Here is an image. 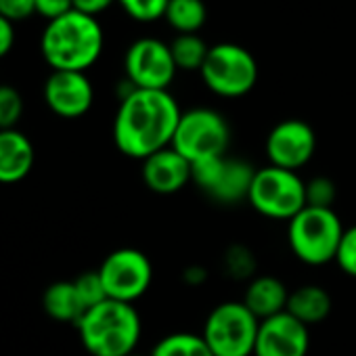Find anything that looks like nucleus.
<instances>
[{
  "label": "nucleus",
  "instance_id": "obj_1",
  "mask_svg": "<svg viewBox=\"0 0 356 356\" xmlns=\"http://www.w3.org/2000/svg\"><path fill=\"white\" fill-rule=\"evenodd\" d=\"M181 115V107L168 90L134 88L122 97L113 120L115 147L124 155L143 161L149 155L172 147Z\"/></svg>",
  "mask_w": 356,
  "mask_h": 356
},
{
  "label": "nucleus",
  "instance_id": "obj_2",
  "mask_svg": "<svg viewBox=\"0 0 356 356\" xmlns=\"http://www.w3.org/2000/svg\"><path fill=\"white\" fill-rule=\"evenodd\" d=\"M105 44V34L97 17L70 11L47 24L40 36L42 59L53 72H86L92 67Z\"/></svg>",
  "mask_w": 356,
  "mask_h": 356
},
{
  "label": "nucleus",
  "instance_id": "obj_3",
  "mask_svg": "<svg viewBox=\"0 0 356 356\" xmlns=\"http://www.w3.org/2000/svg\"><path fill=\"white\" fill-rule=\"evenodd\" d=\"M82 346L92 356H128L140 339V316L132 304L105 300L76 323Z\"/></svg>",
  "mask_w": 356,
  "mask_h": 356
},
{
  "label": "nucleus",
  "instance_id": "obj_4",
  "mask_svg": "<svg viewBox=\"0 0 356 356\" xmlns=\"http://www.w3.org/2000/svg\"><path fill=\"white\" fill-rule=\"evenodd\" d=\"M343 231L346 229L335 210L306 206L289 220L287 241L300 262L321 266L335 260Z\"/></svg>",
  "mask_w": 356,
  "mask_h": 356
},
{
  "label": "nucleus",
  "instance_id": "obj_5",
  "mask_svg": "<svg viewBox=\"0 0 356 356\" xmlns=\"http://www.w3.org/2000/svg\"><path fill=\"white\" fill-rule=\"evenodd\" d=\"M248 202L258 214L289 222L306 208V183L298 172L266 165L256 170Z\"/></svg>",
  "mask_w": 356,
  "mask_h": 356
},
{
  "label": "nucleus",
  "instance_id": "obj_6",
  "mask_svg": "<svg viewBox=\"0 0 356 356\" xmlns=\"http://www.w3.org/2000/svg\"><path fill=\"white\" fill-rule=\"evenodd\" d=\"M204 84L218 97H245L258 82V63L254 55L235 42L210 47V53L200 70Z\"/></svg>",
  "mask_w": 356,
  "mask_h": 356
},
{
  "label": "nucleus",
  "instance_id": "obj_7",
  "mask_svg": "<svg viewBox=\"0 0 356 356\" xmlns=\"http://www.w3.org/2000/svg\"><path fill=\"white\" fill-rule=\"evenodd\" d=\"M231 143V128L216 109L193 107L178 120L172 149H176L191 163L227 155Z\"/></svg>",
  "mask_w": 356,
  "mask_h": 356
},
{
  "label": "nucleus",
  "instance_id": "obj_8",
  "mask_svg": "<svg viewBox=\"0 0 356 356\" xmlns=\"http://www.w3.org/2000/svg\"><path fill=\"white\" fill-rule=\"evenodd\" d=\"M258 327L243 302H222L208 314L202 335L214 356H254Z\"/></svg>",
  "mask_w": 356,
  "mask_h": 356
},
{
  "label": "nucleus",
  "instance_id": "obj_9",
  "mask_svg": "<svg viewBox=\"0 0 356 356\" xmlns=\"http://www.w3.org/2000/svg\"><path fill=\"white\" fill-rule=\"evenodd\" d=\"M254 174L256 168H252L245 159H235L229 155L208 157L191 163V183L220 204L248 200Z\"/></svg>",
  "mask_w": 356,
  "mask_h": 356
},
{
  "label": "nucleus",
  "instance_id": "obj_10",
  "mask_svg": "<svg viewBox=\"0 0 356 356\" xmlns=\"http://www.w3.org/2000/svg\"><path fill=\"white\" fill-rule=\"evenodd\" d=\"M126 80L140 90H168L178 72L170 44L159 38L145 36L134 40L124 57Z\"/></svg>",
  "mask_w": 356,
  "mask_h": 356
},
{
  "label": "nucleus",
  "instance_id": "obj_11",
  "mask_svg": "<svg viewBox=\"0 0 356 356\" xmlns=\"http://www.w3.org/2000/svg\"><path fill=\"white\" fill-rule=\"evenodd\" d=\"M107 298L132 304L151 285L153 266L147 254L134 248H120L111 252L99 266Z\"/></svg>",
  "mask_w": 356,
  "mask_h": 356
},
{
  "label": "nucleus",
  "instance_id": "obj_12",
  "mask_svg": "<svg viewBox=\"0 0 356 356\" xmlns=\"http://www.w3.org/2000/svg\"><path fill=\"white\" fill-rule=\"evenodd\" d=\"M316 149V136L304 120H283L266 136V157L270 165L298 172Z\"/></svg>",
  "mask_w": 356,
  "mask_h": 356
},
{
  "label": "nucleus",
  "instance_id": "obj_13",
  "mask_svg": "<svg viewBox=\"0 0 356 356\" xmlns=\"http://www.w3.org/2000/svg\"><path fill=\"white\" fill-rule=\"evenodd\" d=\"M308 348V327L287 310L260 321L254 356H306Z\"/></svg>",
  "mask_w": 356,
  "mask_h": 356
},
{
  "label": "nucleus",
  "instance_id": "obj_14",
  "mask_svg": "<svg viewBox=\"0 0 356 356\" xmlns=\"http://www.w3.org/2000/svg\"><path fill=\"white\" fill-rule=\"evenodd\" d=\"M49 109L65 120L88 113L95 101V88L84 72H53L42 88Z\"/></svg>",
  "mask_w": 356,
  "mask_h": 356
},
{
  "label": "nucleus",
  "instance_id": "obj_15",
  "mask_svg": "<svg viewBox=\"0 0 356 356\" xmlns=\"http://www.w3.org/2000/svg\"><path fill=\"white\" fill-rule=\"evenodd\" d=\"M143 183L149 191L172 195L191 183V161L172 147L143 159Z\"/></svg>",
  "mask_w": 356,
  "mask_h": 356
},
{
  "label": "nucleus",
  "instance_id": "obj_16",
  "mask_svg": "<svg viewBox=\"0 0 356 356\" xmlns=\"http://www.w3.org/2000/svg\"><path fill=\"white\" fill-rule=\"evenodd\" d=\"M34 165V145L32 140L13 130H0V183L13 185L30 174Z\"/></svg>",
  "mask_w": 356,
  "mask_h": 356
},
{
  "label": "nucleus",
  "instance_id": "obj_17",
  "mask_svg": "<svg viewBox=\"0 0 356 356\" xmlns=\"http://www.w3.org/2000/svg\"><path fill=\"white\" fill-rule=\"evenodd\" d=\"M287 300H289V291L285 283L270 275L252 279L243 293V304L258 321L285 312Z\"/></svg>",
  "mask_w": 356,
  "mask_h": 356
},
{
  "label": "nucleus",
  "instance_id": "obj_18",
  "mask_svg": "<svg viewBox=\"0 0 356 356\" xmlns=\"http://www.w3.org/2000/svg\"><path fill=\"white\" fill-rule=\"evenodd\" d=\"M291 316H296L306 327L323 323L331 312V296L321 285H300L289 291L287 308Z\"/></svg>",
  "mask_w": 356,
  "mask_h": 356
},
{
  "label": "nucleus",
  "instance_id": "obj_19",
  "mask_svg": "<svg viewBox=\"0 0 356 356\" xmlns=\"http://www.w3.org/2000/svg\"><path fill=\"white\" fill-rule=\"evenodd\" d=\"M42 306L51 318L61 321V323H74V325L86 312V308L76 291L74 281H57V283L49 285L42 296Z\"/></svg>",
  "mask_w": 356,
  "mask_h": 356
},
{
  "label": "nucleus",
  "instance_id": "obj_20",
  "mask_svg": "<svg viewBox=\"0 0 356 356\" xmlns=\"http://www.w3.org/2000/svg\"><path fill=\"white\" fill-rule=\"evenodd\" d=\"M163 19L178 34H200L208 22V7L204 0H170Z\"/></svg>",
  "mask_w": 356,
  "mask_h": 356
},
{
  "label": "nucleus",
  "instance_id": "obj_21",
  "mask_svg": "<svg viewBox=\"0 0 356 356\" xmlns=\"http://www.w3.org/2000/svg\"><path fill=\"white\" fill-rule=\"evenodd\" d=\"M170 51L178 70L200 72L210 53V47L200 34H178L170 42Z\"/></svg>",
  "mask_w": 356,
  "mask_h": 356
},
{
  "label": "nucleus",
  "instance_id": "obj_22",
  "mask_svg": "<svg viewBox=\"0 0 356 356\" xmlns=\"http://www.w3.org/2000/svg\"><path fill=\"white\" fill-rule=\"evenodd\" d=\"M149 356H214L204 335L197 333H170L161 337Z\"/></svg>",
  "mask_w": 356,
  "mask_h": 356
},
{
  "label": "nucleus",
  "instance_id": "obj_23",
  "mask_svg": "<svg viewBox=\"0 0 356 356\" xmlns=\"http://www.w3.org/2000/svg\"><path fill=\"white\" fill-rule=\"evenodd\" d=\"M24 115V99L17 88L0 84V130H13Z\"/></svg>",
  "mask_w": 356,
  "mask_h": 356
},
{
  "label": "nucleus",
  "instance_id": "obj_24",
  "mask_svg": "<svg viewBox=\"0 0 356 356\" xmlns=\"http://www.w3.org/2000/svg\"><path fill=\"white\" fill-rule=\"evenodd\" d=\"M128 17L140 24L157 22L165 15L170 0H118Z\"/></svg>",
  "mask_w": 356,
  "mask_h": 356
},
{
  "label": "nucleus",
  "instance_id": "obj_25",
  "mask_svg": "<svg viewBox=\"0 0 356 356\" xmlns=\"http://www.w3.org/2000/svg\"><path fill=\"white\" fill-rule=\"evenodd\" d=\"M337 197L335 183L327 176H314L306 183V206L308 208H325L333 210V202Z\"/></svg>",
  "mask_w": 356,
  "mask_h": 356
},
{
  "label": "nucleus",
  "instance_id": "obj_26",
  "mask_svg": "<svg viewBox=\"0 0 356 356\" xmlns=\"http://www.w3.org/2000/svg\"><path fill=\"white\" fill-rule=\"evenodd\" d=\"M74 285H76V291H78V296H80V300H82L86 310L97 306V304H101V302H105V300H109L99 270H90V273L80 275L74 281Z\"/></svg>",
  "mask_w": 356,
  "mask_h": 356
},
{
  "label": "nucleus",
  "instance_id": "obj_27",
  "mask_svg": "<svg viewBox=\"0 0 356 356\" xmlns=\"http://www.w3.org/2000/svg\"><path fill=\"white\" fill-rule=\"evenodd\" d=\"M335 262L348 277L356 279V225L343 231L335 254Z\"/></svg>",
  "mask_w": 356,
  "mask_h": 356
},
{
  "label": "nucleus",
  "instance_id": "obj_28",
  "mask_svg": "<svg viewBox=\"0 0 356 356\" xmlns=\"http://www.w3.org/2000/svg\"><path fill=\"white\" fill-rule=\"evenodd\" d=\"M32 15H36L34 0H0V17L11 24L24 22Z\"/></svg>",
  "mask_w": 356,
  "mask_h": 356
},
{
  "label": "nucleus",
  "instance_id": "obj_29",
  "mask_svg": "<svg viewBox=\"0 0 356 356\" xmlns=\"http://www.w3.org/2000/svg\"><path fill=\"white\" fill-rule=\"evenodd\" d=\"M34 5H36V15H40L47 22H53L74 11V0H34Z\"/></svg>",
  "mask_w": 356,
  "mask_h": 356
},
{
  "label": "nucleus",
  "instance_id": "obj_30",
  "mask_svg": "<svg viewBox=\"0 0 356 356\" xmlns=\"http://www.w3.org/2000/svg\"><path fill=\"white\" fill-rule=\"evenodd\" d=\"M227 266H229V270H231L233 275L243 277V275H250V270L256 266V262L252 260V256H250L248 250H243L241 245H237V248H233V250L229 252V256H227Z\"/></svg>",
  "mask_w": 356,
  "mask_h": 356
},
{
  "label": "nucleus",
  "instance_id": "obj_31",
  "mask_svg": "<svg viewBox=\"0 0 356 356\" xmlns=\"http://www.w3.org/2000/svg\"><path fill=\"white\" fill-rule=\"evenodd\" d=\"M113 3H118V0H74V11H80L90 17H99Z\"/></svg>",
  "mask_w": 356,
  "mask_h": 356
},
{
  "label": "nucleus",
  "instance_id": "obj_32",
  "mask_svg": "<svg viewBox=\"0 0 356 356\" xmlns=\"http://www.w3.org/2000/svg\"><path fill=\"white\" fill-rule=\"evenodd\" d=\"M13 44H15V28L11 22L0 17V59L11 53Z\"/></svg>",
  "mask_w": 356,
  "mask_h": 356
},
{
  "label": "nucleus",
  "instance_id": "obj_33",
  "mask_svg": "<svg viewBox=\"0 0 356 356\" xmlns=\"http://www.w3.org/2000/svg\"><path fill=\"white\" fill-rule=\"evenodd\" d=\"M128 356H143V354H136V352H132V354H128Z\"/></svg>",
  "mask_w": 356,
  "mask_h": 356
}]
</instances>
